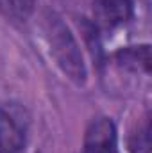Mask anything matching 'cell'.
Returning <instances> with one entry per match:
<instances>
[{
  "mask_svg": "<svg viewBox=\"0 0 152 153\" xmlns=\"http://www.w3.org/2000/svg\"><path fill=\"white\" fill-rule=\"evenodd\" d=\"M50 41L56 52V57L59 61V64L63 66V70L77 82L84 80V64H82V55L77 48V43L74 41L70 30L61 23V22H54L50 25Z\"/></svg>",
  "mask_w": 152,
  "mask_h": 153,
  "instance_id": "1",
  "label": "cell"
},
{
  "mask_svg": "<svg viewBox=\"0 0 152 153\" xmlns=\"http://www.w3.org/2000/svg\"><path fill=\"white\" fill-rule=\"evenodd\" d=\"M82 153H116V128L111 117L91 119L84 134Z\"/></svg>",
  "mask_w": 152,
  "mask_h": 153,
  "instance_id": "2",
  "label": "cell"
},
{
  "mask_svg": "<svg viewBox=\"0 0 152 153\" xmlns=\"http://www.w3.org/2000/svg\"><path fill=\"white\" fill-rule=\"evenodd\" d=\"M93 18L99 27L114 29L132 16V0H91Z\"/></svg>",
  "mask_w": 152,
  "mask_h": 153,
  "instance_id": "3",
  "label": "cell"
},
{
  "mask_svg": "<svg viewBox=\"0 0 152 153\" xmlns=\"http://www.w3.org/2000/svg\"><path fill=\"white\" fill-rule=\"evenodd\" d=\"M23 148V132L16 121L0 109V153H20Z\"/></svg>",
  "mask_w": 152,
  "mask_h": 153,
  "instance_id": "4",
  "label": "cell"
},
{
  "mask_svg": "<svg viewBox=\"0 0 152 153\" xmlns=\"http://www.w3.org/2000/svg\"><path fill=\"white\" fill-rule=\"evenodd\" d=\"M116 62L131 71H150V48L149 45L143 46H129L116 53Z\"/></svg>",
  "mask_w": 152,
  "mask_h": 153,
  "instance_id": "5",
  "label": "cell"
},
{
  "mask_svg": "<svg viewBox=\"0 0 152 153\" xmlns=\"http://www.w3.org/2000/svg\"><path fill=\"white\" fill-rule=\"evenodd\" d=\"M36 0H0V13L14 22H25L34 11Z\"/></svg>",
  "mask_w": 152,
  "mask_h": 153,
  "instance_id": "6",
  "label": "cell"
},
{
  "mask_svg": "<svg viewBox=\"0 0 152 153\" xmlns=\"http://www.w3.org/2000/svg\"><path fill=\"white\" fill-rule=\"evenodd\" d=\"M149 146H150V143H149V119H145L141 130L131 137L129 148L132 153H149Z\"/></svg>",
  "mask_w": 152,
  "mask_h": 153,
  "instance_id": "7",
  "label": "cell"
}]
</instances>
